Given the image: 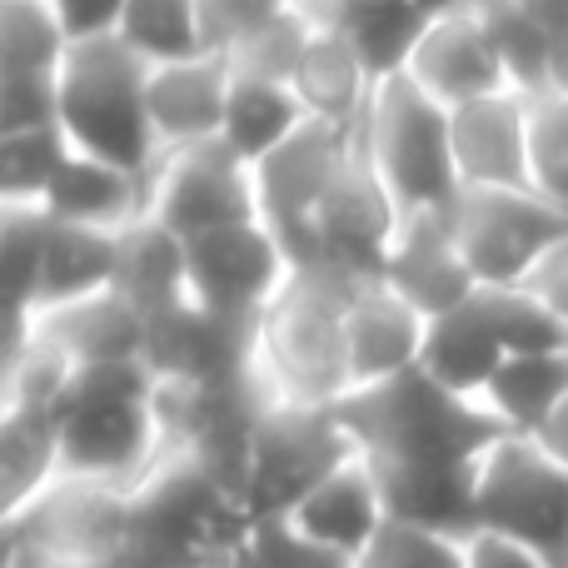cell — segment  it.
Wrapping results in <instances>:
<instances>
[{
    "instance_id": "42",
    "label": "cell",
    "mask_w": 568,
    "mask_h": 568,
    "mask_svg": "<svg viewBox=\"0 0 568 568\" xmlns=\"http://www.w3.org/2000/svg\"><path fill=\"white\" fill-rule=\"evenodd\" d=\"M359 568H469V539L389 519L359 554Z\"/></svg>"
},
{
    "instance_id": "37",
    "label": "cell",
    "mask_w": 568,
    "mask_h": 568,
    "mask_svg": "<svg viewBox=\"0 0 568 568\" xmlns=\"http://www.w3.org/2000/svg\"><path fill=\"white\" fill-rule=\"evenodd\" d=\"M65 160H70V140L60 135V125L0 135V205L45 210V195L60 180Z\"/></svg>"
},
{
    "instance_id": "15",
    "label": "cell",
    "mask_w": 568,
    "mask_h": 568,
    "mask_svg": "<svg viewBox=\"0 0 568 568\" xmlns=\"http://www.w3.org/2000/svg\"><path fill=\"white\" fill-rule=\"evenodd\" d=\"M145 369L160 384H235L255 374V329L200 310L195 300L145 320Z\"/></svg>"
},
{
    "instance_id": "1",
    "label": "cell",
    "mask_w": 568,
    "mask_h": 568,
    "mask_svg": "<svg viewBox=\"0 0 568 568\" xmlns=\"http://www.w3.org/2000/svg\"><path fill=\"white\" fill-rule=\"evenodd\" d=\"M334 409H339L354 449L369 464H379V469H414V464L474 469L509 434L484 399L449 394L424 369L354 389Z\"/></svg>"
},
{
    "instance_id": "8",
    "label": "cell",
    "mask_w": 568,
    "mask_h": 568,
    "mask_svg": "<svg viewBox=\"0 0 568 568\" xmlns=\"http://www.w3.org/2000/svg\"><path fill=\"white\" fill-rule=\"evenodd\" d=\"M354 439L339 409L270 399L250 434V459L240 479L250 519H284L314 484H324L344 459H354Z\"/></svg>"
},
{
    "instance_id": "50",
    "label": "cell",
    "mask_w": 568,
    "mask_h": 568,
    "mask_svg": "<svg viewBox=\"0 0 568 568\" xmlns=\"http://www.w3.org/2000/svg\"><path fill=\"white\" fill-rule=\"evenodd\" d=\"M524 6H529L534 16L554 30V36H564V30H568V0H524Z\"/></svg>"
},
{
    "instance_id": "41",
    "label": "cell",
    "mask_w": 568,
    "mask_h": 568,
    "mask_svg": "<svg viewBox=\"0 0 568 568\" xmlns=\"http://www.w3.org/2000/svg\"><path fill=\"white\" fill-rule=\"evenodd\" d=\"M220 568H359V564L310 544L290 519H255L250 534L240 539V549Z\"/></svg>"
},
{
    "instance_id": "3",
    "label": "cell",
    "mask_w": 568,
    "mask_h": 568,
    "mask_svg": "<svg viewBox=\"0 0 568 568\" xmlns=\"http://www.w3.org/2000/svg\"><path fill=\"white\" fill-rule=\"evenodd\" d=\"M60 479L135 489L165 454L155 414V374L145 364L75 369L55 419Z\"/></svg>"
},
{
    "instance_id": "5",
    "label": "cell",
    "mask_w": 568,
    "mask_h": 568,
    "mask_svg": "<svg viewBox=\"0 0 568 568\" xmlns=\"http://www.w3.org/2000/svg\"><path fill=\"white\" fill-rule=\"evenodd\" d=\"M150 65L120 36L75 40L60 65V135L70 150L120 165L150 185L165 160L145 105Z\"/></svg>"
},
{
    "instance_id": "20",
    "label": "cell",
    "mask_w": 568,
    "mask_h": 568,
    "mask_svg": "<svg viewBox=\"0 0 568 568\" xmlns=\"http://www.w3.org/2000/svg\"><path fill=\"white\" fill-rule=\"evenodd\" d=\"M424 334L429 320L414 310L409 300L389 290L384 280H364L349 294V314H344V349H349V394L369 389V384L399 379V374L419 369Z\"/></svg>"
},
{
    "instance_id": "44",
    "label": "cell",
    "mask_w": 568,
    "mask_h": 568,
    "mask_svg": "<svg viewBox=\"0 0 568 568\" xmlns=\"http://www.w3.org/2000/svg\"><path fill=\"white\" fill-rule=\"evenodd\" d=\"M200 6V36H205L210 55H230L245 36L270 26L294 0H195Z\"/></svg>"
},
{
    "instance_id": "17",
    "label": "cell",
    "mask_w": 568,
    "mask_h": 568,
    "mask_svg": "<svg viewBox=\"0 0 568 568\" xmlns=\"http://www.w3.org/2000/svg\"><path fill=\"white\" fill-rule=\"evenodd\" d=\"M379 280L389 284L399 300H409L424 320H439V314L459 310V304H469L474 294H479V280H474L459 240H454L449 210L404 215Z\"/></svg>"
},
{
    "instance_id": "24",
    "label": "cell",
    "mask_w": 568,
    "mask_h": 568,
    "mask_svg": "<svg viewBox=\"0 0 568 568\" xmlns=\"http://www.w3.org/2000/svg\"><path fill=\"white\" fill-rule=\"evenodd\" d=\"M45 215L55 225H85L120 235V230L140 225L150 215V185L140 175H130V170L70 150L65 170H60V180L45 195Z\"/></svg>"
},
{
    "instance_id": "13",
    "label": "cell",
    "mask_w": 568,
    "mask_h": 568,
    "mask_svg": "<svg viewBox=\"0 0 568 568\" xmlns=\"http://www.w3.org/2000/svg\"><path fill=\"white\" fill-rule=\"evenodd\" d=\"M359 145V130H339L310 120L294 140H284L270 160L255 165V190H260V220L280 235V245L290 250L294 270H304L310 260V230L320 215L324 195L334 190L344 160Z\"/></svg>"
},
{
    "instance_id": "32",
    "label": "cell",
    "mask_w": 568,
    "mask_h": 568,
    "mask_svg": "<svg viewBox=\"0 0 568 568\" xmlns=\"http://www.w3.org/2000/svg\"><path fill=\"white\" fill-rule=\"evenodd\" d=\"M310 125V110L300 105L294 85H270V80H230V105H225V140L245 165L270 160L284 140H294Z\"/></svg>"
},
{
    "instance_id": "33",
    "label": "cell",
    "mask_w": 568,
    "mask_h": 568,
    "mask_svg": "<svg viewBox=\"0 0 568 568\" xmlns=\"http://www.w3.org/2000/svg\"><path fill=\"white\" fill-rule=\"evenodd\" d=\"M568 399V349L549 354H514L489 379L484 404L509 434H539L544 419Z\"/></svg>"
},
{
    "instance_id": "53",
    "label": "cell",
    "mask_w": 568,
    "mask_h": 568,
    "mask_svg": "<svg viewBox=\"0 0 568 568\" xmlns=\"http://www.w3.org/2000/svg\"><path fill=\"white\" fill-rule=\"evenodd\" d=\"M0 414H6V399H0Z\"/></svg>"
},
{
    "instance_id": "7",
    "label": "cell",
    "mask_w": 568,
    "mask_h": 568,
    "mask_svg": "<svg viewBox=\"0 0 568 568\" xmlns=\"http://www.w3.org/2000/svg\"><path fill=\"white\" fill-rule=\"evenodd\" d=\"M474 534H499L568 568V469L529 434H504L474 469Z\"/></svg>"
},
{
    "instance_id": "35",
    "label": "cell",
    "mask_w": 568,
    "mask_h": 568,
    "mask_svg": "<svg viewBox=\"0 0 568 568\" xmlns=\"http://www.w3.org/2000/svg\"><path fill=\"white\" fill-rule=\"evenodd\" d=\"M324 20L310 16L304 6H290L284 16H275L270 26H260L255 36H245L230 50V75L235 80H270V85H294L304 55H310L314 36Z\"/></svg>"
},
{
    "instance_id": "45",
    "label": "cell",
    "mask_w": 568,
    "mask_h": 568,
    "mask_svg": "<svg viewBox=\"0 0 568 568\" xmlns=\"http://www.w3.org/2000/svg\"><path fill=\"white\" fill-rule=\"evenodd\" d=\"M125 6H130V0H50V10H55V20L65 26L70 45H75V40L115 36Z\"/></svg>"
},
{
    "instance_id": "12",
    "label": "cell",
    "mask_w": 568,
    "mask_h": 568,
    "mask_svg": "<svg viewBox=\"0 0 568 568\" xmlns=\"http://www.w3.org/2000/svg\"><path fill=\"white\" fill-rule=\"evenodd\" d=\"M399 225L404 210L394 205L384 180L374 175L364 145H354V155L344 160L339 180H334V190L324 195L320 215H314L304 270H324V275H339L349 284L379 280Z\"/></svg>"
},
{
    "instance_id": "26",
    "label": "cell",
    "mask_w": 568,
    "mask_h": 568,
    "mask_svg": "<svg viewBox=\"0 0 568 568\" xmlns=\"http://www.w3.org/2000/svg\"><path fill=\"white\" fill-rule=\"evenodd\" d=\"M509 349H504L499 329H494L484 300L474 294L469 304L429 320V334H424V354L419 369L429 374L434 384H444L449 394H464V399H484L489 379L504 369Z\"/></svg>"
},
{
    "instance_id": "51",
    "label": "cell",
    "mask_w": 568,
    "mask_h": 568,
    "mask_svg": "<svg viewBox=\"0 0 568 568\" xmlns=\"http://www.w3.org/2000/svg\"><path fill=\"white\" fill-rule=\"evenodd\" d=\"M294 6H304V10H310V16L329 20V16H334V6H339V0H294Z\"/></svg>"
},
{
    "instance_id": "11",
    "label": "cell",
    "mask_w": 568,
    "mask_h": 568,
    "mask_svg": "<svg viewBox=\"0 0 568 568\" xmlns=\"http://www.w3.org/2000/svg\"><path fill=\"white\" fill-rule=\"evenodd\" d=\"M150 220L180 240L250 225V220H260L255 165H245L225 140L175 150L160 160L155 180H150Z\"/></svg>"
},
{
    "instance_id": "4",
    "label": "cell",
    "mask_w": 568,
    "mask_h": 568,
    "mask_svg": "<svg viewBox=\"0 0 568 568\" xmlns=\"http://www.w3.org/2000/svg\"><path fill=\"white\" fill-rule=\"evenodd\" d=\"M354 284L324 270H294L284 294L255 324V379L265 399L334 409L349 394L344 314Z\"/></svg>"
},
{
    "instance_id": "21",
    "label": "cell",
    "mask_w": 568,
    "mask_h": 568,
    "mask_svg": "<svg viewBox=\"0 0 568 568\" xmlns=\"http://www.w3.org/2000/svg\"><path fill=\"white\" fill-rule=\"evenodd\" d=\"M230 80H235L230 60L210 55V50L190 60H170V65H150L145 105H150V130H155L165 155L220 140L225 105H230Z\"/></svg>"
},
{
    "instance_id": "2",
    "label": "cell",
    "mask_w": 568,
    "mask_h": 568,
    "mask_svg": "<svg viewBox=\"0 0 568 568\" xmlns=\"http://www.w3.org/2000/svg\"><path fill=\"white\" fill-rule=\"evenodd\" d=\"M250 509L195 454L165 449L130 489V534L115 568H220L250 534Z\"/></svg>"
},
{
    "instance_id": "10",
    "label": "cell",
    "mask_w": 568,
    "mask_h": 568,
    "mask_svg": "<svg viewBox=\"0 0 568 568\" xmlns=\"http://www.w3.org/2000/svg\"><path fill=\"white\" fill-rule=\"evenodd\" d=\"M185 270H190V300L200 310L220 314V320L240 324V329H255L260 314L294 280L290 250L280 245V235L265 220L185 240Z\"/></svg>"
},
{
    "instance_id": "47",
    "label": "cell",
    "mask_w": 568,
    "mask_h": 568,
    "mask_svg": "<svg viewBox=\"0 0 568 568\" xmlns=\"http://www.w3.org/2000/svg\"><path fill=\"white\" fill-rule=\"evenodd\" d=\"M529 290L568 324V240H564V245H554L549 260H544V265L529 275Z\"/></svg>"
},
{
    "instance_id": "18",
    "label": "cell",
    "mask_w": 568,
    "mask_h": 568,
    "mask_svg": "<svg viewBox=\"0 0 568 568\" xmlns=\"http://www.w3.org/2000/svg\"><path fill=\"white\" fill-rule=\"evenodd\" d=\"M449 135L464 190H529V95L469 100L449 110Z\"/></svg>"
},
{
    "instance_id": "19",
    "label": "cell",
    "mask_w": 568,
    "mask_h": 568,
    "mask_svg": "<svg viewBox=\"0 0 568 568\" xmlns=\"http://www.w3.org/2000/svg\"><path fill=\"white\" fill-rule=\"evenodd\" d=\"M50 215L0 205V399L36 349L40 324V265H45Z\"/></svg>"
},
{
    "instance_id": "6",
    "label": "cell",
    "mask_w": 568,
    "mask_h": 568,
    "mask_svg": "<svg viewBox=\"0 0 568 568\" xmlns=\"http://www.w3.org/2000/svg\"><path fill=\"white\" fill-rule=\"evenodd\" d=\"M359 145L404 215L454 210L464 185L459 165H454L449 110L434 95H424L409 75H384L374 85L359 125Z\"/></svg>"
},
{
    "instance_id": "28",
    "label": "cell",
    "mask_w": 568,
    "mask_h": 568,
    "mask_svg": "<svg viewBox=\"0 0 568 568\" xmlns=\"http://www.w3.org/2000/svg\"><path fill=\"white\" fill-rule=\"evenodd\" d=\"M479 469V464H474ZM474 469H379V489H384V509L394 524H414V529H434V534H474Z\"/></svg>"
},
{
    "instance_id": "46",
    "label": "cell",
    "mask_w": 568,
    "mask_h": 568,
    "mask_svg": "<svg viewBox=\"0 0 568 568\" xmlns=\"http://www.w3.org/2000/svg\"><path fill=\"white\" fill-rule=\"evenodd\" d=\"M469 568H549L539 554L499 539V534H469Z\"/></svg>"
},
{
    "instance_id": "30",
    "label": "cell",
    "mask_w": 568,
    "mask_h": 568,
    "mask_svg": "<svg viewBox=\"0 0 568 568\" xmlns=\"http://www.w3.org/2000/svg\"><path fill=\"white\" fill-rule=\"evenodd\" d=\"M125 235V230H120ZM120 235L85 225H55L50 220L45 240V265H40V310L55 304H75L90 294L115 290L120 275Z\"/></svg>"
},
{
    "instance_id": "39",
    "label": "cell",
    "mask_w": 568,
    "mask_h": 568,
    "mask_svg": "<svg viewBox=\"0 0 568 568\" xmlns=\"http://www.w3.org/2000/svg\"><path fill=\"white\" fill-rule=\"evenodd\" d=\"M484 310H489L494 329H499L504 349L514 354H549V349H568V324L529 284H509V290H479Z\"/></svg>"
},
{
    "instance_id": "38",
    "label": "cell",
    "mask_w": 568,
    "mask_h": 568,
    "mask_svg": "<svg viewBox=\"0 0 568 568\" xmlns=\"http://www.w3.org/2000/svg\"><path fill=\"white\" fill-rule=\"evenodd\" d=\"M70 36L50 0H0V70H40L60 75Z\"/></svg>"
},
{
    "instance_id": "36",
    "label": "cell",
    "mask_w": 568,
    "mask_h": 568,
    "mask_svg": "<svg viewBox=\"0 0 568 568\" xmlns=\"http://www.w3.org/2000/svg\"><path fill=\"white\" fill-rule=\"evenodd\" d=\"M115 36L125 40L145 65H170V60L205 55L195 0H130Z\"/></svg>"
},
{
    "instance_id": "48",
    "label": "cell",
    "mask_w": 568,
    "mask_h": 568,
    "mask_svg": "<svg viewBox=\"0 0 568 568\" xmlns=\"http://www.w3.org/2000/svg\"><path fill=\"white\" fill-rule=\"evenodd\" d=\"M534 444H539V449L549 454V459H559L564 469H568V399L549 414V419H544V429L534 434Z\"/></svg>"
},
{
    "instance_id": "9",
    "label": "cell",
    "mask_w": 568,
    "mask_h": 568,
    "mask_svg": "<svg viewBox=\"0 0 568 568\" xmlns=\"http://www.w3.org/2000/svg\"><path fill=\"white\" fill-rule=\"evenodd\" d=\"M449 220L479 290L529 284L549 250L568 240V215L534 190H459Z\"/></svg>"
},
{
    "instance_id": "25",
    "label": "cell",
    "mask_w": 568,
    "mask_h": 568,
    "mask_svg": "<svg viewBox=\"0 0 568 568\" xmlns=\"http://www.w3.org/2000/svg\"><path fill=\"white\" fill-rule=\"evenodd\" d=\"M55 419L60 409L6 399V414H0V529H16L36 509L40 494L60 479Z\"/></svg>"
},
{
    "instance_id": "23",
    "label": "cell",
    "mask_w": 568,
    "mask_h": 568,
    "mask_svg": "<svg viewBox=\"0 0 568 568\" xmlns=\"http://www.w3.org/2000/svg\"><path fill=\"white\" fill-rule=\"evenodd\" d=\"M36 339H45L70 369H100V364H145V314L120 290L90 294L75 304L40 310Z\"/></svg>"
},
{
    "instance_id": "16",
    "label": "cell",
    "mask_w": 568,
    "mask_h": 568,
    "mask_svg": "<svg viewBox=\"0 0 568 568\" xmlns=\"http://www.w3.org/2000/svg\"><path fill=\"white\" fill-rule=\"evenodd\" d=\"M404 75H409L424 95L439 100L444 110H459V105H469V100L514 90L474 6L434 10L419 45H414V55H409V65H404Z\"/></svg>"
},
{
    "instance_id": "22",
    "label": "cell",
    "mask_w": 568,
    "mask_h": 568,
    "mask_svg": "<svg viewBox=\"0 0 568 568\" xmlns=\"http://www.w3.org/2000/svg\"><path fill=\"white\" fill-rule=\"evenodd\" d=\"M284 519L310 544L334 549L359 564V554L374 544V534L389 524V509H384V489H379L374 464L364 459V454H354V459H344L324 484H314Z\"/></svg>"
},
{
    "instance_id": "27",
    "label": "cell",
    "mask_w": 568,
    "mask_h": 568,
    "mask_svg": "<svg viewBox=\"0 0 568 568\" xmlns=\"http://www.w3.org/2000/svg\"><path fill=\"white\" fill-rule=\"evenodd\" d=\"M374 85H379V80L369 75L359 50L344 40L339 26L324 20L310 55H304V65H300V75H294V95L310 110V120H324V125H339V130H359Z\"/></svg>"
},
{
    "instance_id": "31",
    "label": "cell",
    "mask_w": 568,
    "mask_h": 568,
    "mask_svg": "<svg viewBox=\"0 0 568 568\" xmlns=\"http://www.w3.org/2000/svg\"><path fill=\"white\" fill-rule=\"evenodd\" d=\"M429 16L434 10L424 0H339L329 26H339L344 40L369 65V75L384 80V75H404Z\"/></svg>"
},
{
    "instance_id": "14",
    "label": "cell",
    "mask_w": 568,
    "mask_h": 568,
    "mask_svg": "<svg viewBox=\"0 0 568 568\" xmlns=\"http://www.w3.org/2000/svg\"><path fill=\"white\" fill-rule=\"evenodd\" d=\"M20 534L60 568L120 564L130 534V489L90 479H55L20 519Z\"/></svg>"
},
{
    "instance_id": "52",
    "label": "cell",
    "mask_w": 568,
    "mask_h": 568,
    "mask_svg": "<svg viewBox=\"0 0 568 568\" xmlns=\"http://www.w3.org/2000/svg\"><path fill=\"white\" fill-rule=\"evenodd\" d=\"M429 10H454V6H479V0H424Z\"/></svg>"
},
{
    "instance_id": "40",
    "label": "cell",
    "mask_w": 568,
    "mask_h": 568,
    "mask_svg": "<svg viewBox=\"0 0 568 568\" xmlns=\"http://www.w3.org/2000/svg\"><path fill=\"white\" fill-rule=\"evenodd\" d=\"M529 190L568 215V95H529Z\"/></svg>"
},
{
    "instance_id": "49",
    "label": "cell",
    "mask_w": 568,
    "mask_h": 568,
    "mask_svg": "<svg viewBox=\"0 0 568 568\" xmlns=\"http://www.w3.org/2000/svg\"><path fill=\"white\" fill-rule=\"evenodd\" d=\"M554 95H568V30L564 36H554V50H549V85Z\"/></svg>"
},
{
    "instance_id": "34",
    "label": "cell",
    "mask_w": 568,
    "mask_h": 568,
    "mask_svg": "<svg viewBox=\"0 0 568 568\" xmlns=\"http://www.w3.org/2000/svg\"><path fill=\"white\" fill-rule=\"evenodd\" d=\"M479 20L489 36L494 55H499L504 75L519 95H539L549 85V50H554V30L534 16L524 0H479Z\"/></svg>"
},
{
    "instance_id": "43",
    "label": "cell",
    "mask_w": 568,
    "mask_h": 568,
    "mask_svg": "<svg viewBox=\"0 0 568 568\" xmlns=\"http://www.w3.org/2000/svg\"><path fill=\"white\" fill-rule=\"evenodd\" d=\"M60 125V75L40 70H0V135Z\"/></svg>"
},
{
    "instance_id": "29",
    "label": "cell",
    "mask_w": 568,
    "mask_h": 568,
    "mask_svg": "<svg viewBox=\"0 0 568 568\" xmlns=\"http://www.w3.org/2000/svg\"><path fill=\"white\" fill-rule=\"evenodd\" d=\"M115 290L135 304L140 314H165L190 300V270H185V240L170 235L155 220H140L120 235V275Z\"/></svg>"
}]
</instances>
